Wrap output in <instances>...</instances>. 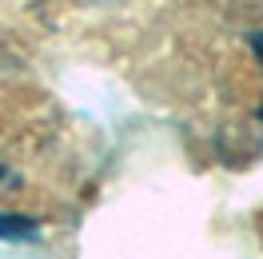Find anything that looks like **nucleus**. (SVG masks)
I'll use <instances>...</instances> for the list:
<instances>
[{
    "mask_svg": "<svg viewBox=\"0 0 263 259\" xmlns=\"http://www.w3.org/2000/svg\"><path fill=\"white\" fill-rule=\"evenodd\" d=\"M0 179H4V163H0Z\"/></svg>",
    "mask_w": 263,
    "mask_h": 259,
    "instance_id": "f03ea898",
    "label": "nucleus"
},
{
    "mask_svg": "<svg viewBox=\"0 0 263 259\" xmlns=\"http://www.w3.org/2000/svg\"><path fill=\"white\" fill-rule=\"evenodd\" d=\"M255 56H259V64H263V32H255ZM259 120H263V104H259Z\"/></svg>",
    "mask_w": 263,
    "mask_h": 259,
    "instance_id": "f257e3e1",
    "label": "nucleus"
}]
</instances>
